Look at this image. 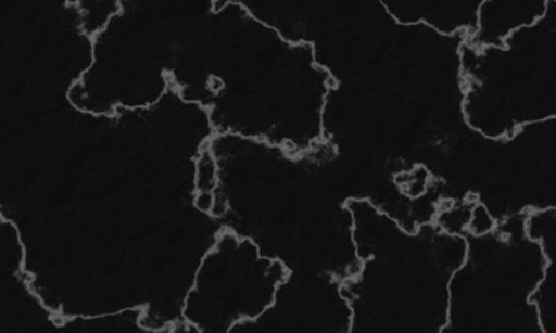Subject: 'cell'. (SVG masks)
Returning a JSON list of instances; mask_svg holds the SVG:
<instances>
[{
  "instance_id": "5",
  "label": "cell",
  "mask_w": 556,
  "mask_h": 333,
  "mask_svg": "<svg viewBox=\"0 0 556 333\" xmlns=\"http://www.w3.org/2000/svg\"><path fill=\"white\" fill-rule=\"evenodd\" d=\"M548 2H493L483 0L479 9L478 33L466 38L470 47L504 48L505 39L520 28L533 26L547 13Z\"/></svg>"
},
{
  "instance_id": "6",
  "label": "cell",
  "mask_w": 556,
  "mask_h": 333,
  "mask_svg": "<svg viewBox=\"0 0 556 333\" xmlns=\"http://www.w3.org/2000/svg\"><path fill=\"white\" fill-rule=\"evenodd\" d=\"M479 202L478 197L470 198V201H464L446 207L445 210H441L434 218L435 226H439L441 230L452 233V235H462L468 231L471 212L476 203Z\"/></svg>"
},
{
  "instance_id": "2",
  "label": "cell",
  "mask_w": 556,
  "mask_h": 333,
  "mask_svg": "<svg viewBox=\"0 0 556 333\" xmlns=\"http://www.w3.org/2000/svg\"><path fill=\"white\" fill-rule=\"evenodd\" d=\"M462 116L490 141H510L521 128L556 118V2L504 48L459 44Z\"/></svg>"
},
{
  "instance_id": "4",
  "label": "cell",
  "mask_w": 556,
  "mask_h": 333,
  "mask_svg": "<svg viewBox=\"0 0 556 333\" xmlns=\"http://www.w3.org/2000/svg\"><path fill=\"white\" fill-rule=\"evenodd\" d=\"M483 0L471 2H384L380 4L392 22L412 27L425 24L444 37L471 38L478 33L479 9Z\"/></svg>"
},
{
  "instance_id": "8",
  "label": "cell",
  "mask_w": 556,
  "mask_h": 333,
  "mask_svg": "<svg viewBox=\"0 0 556 333\" xmlns=\"http://www.w3.org/2000/svg\"><path fill=\"white\" fill-rule=\"evenodd\" d=\"M405 182L402 183V188L405 189L406 196L419 197L427 191V182L430 180L429 171L424 166H417L416 180L415 172H408L404 176Z\"/></svg>"
},
{
  "instance_id": "7",
  "label": "cell",
  "mask_w": 556,
  "mask_h": 333,
  "mask_svg": "<svg viewBox=\"0 0 556 333\" xmlns=\"http://www.w3.org/2000/svg\"><path fill=\"white\" fill-rule=\"evenodd\" d=\"M498 226V220L491 214L483 203L478 202L471 212V218L468 227V231L471 235L481 236L486 233L493 232Z\"/></svg>"
},
{
  "instance_id": "3",
  "label": "cell",
  "mask_w": 556,
  "mask_h": 333,
  "mask_svg": "<svg viewBox=\"0 0 556 333\" xmlns=\"http://www.w3.org/2000/svg\"><path fill=\"white\" fill-rule=\"evenodd\" d=\"M528 210L498 221L493 232H465L468 252L450 282L451 332H543L530 297L543 281L547 257L529 236Z\"/></svg>"
},
{
  "instance_id": "1",
  "label": "cell",
  "mask_w": 556,
  "mask_h": 333,
  "mask_svg": "<svg viewBox=\"0 0 556 333\" xmlns=\"http://www.w3.org/2000/svg\"><path fill=\"white\" fill-rule=\"evenodd\" d=\"M351 241L359 270L341 281L351 333L434 332L448 324L450 282L468 242L434 222L409 232L369 198H348Z\"/></svg>"
}]
</instances>
